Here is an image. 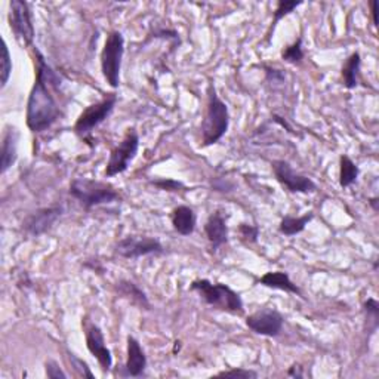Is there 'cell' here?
<instances>
[{"mask_svg":"<svg viewBox=\"0 0 379 379\" xmlns=\"http://www.w3.org/2000/svg\"><path fill=\"white\" fill-rule=\"evenodd\" d=\"M37 55V74L36 82L28 95L27 103V126L32 132H43L51 127L59 117V107L54 95L48 88L49 82H58L52 68L48 65L43 55L36 51Z\"/></svg>","mask_w":379,"mask_h":379,"instance_id":"6da1fadb","label":"cell"},{"mask_svg":"<svg viewBox=\"0 0 379 379\" xmlns=\"http://www.w3.org/2000/svg\"><path fill=\"white\" fill-rule=\"evenodd\" d=\"M230 126V113L228 107L218 96L214 85L207 88V108L206 116L202 122V145L209 147L216 144L221 139Z\"/></svg>","mask_w":379,"mask_h":379,"instance_id":"7a4b0ae2","label":"cell"},{"mask_svg":"<svg viewBox=\"0 0 379 379\" xmlns=\"http://www.w3.org/2000/svg\"><path fill=\"white\" fill-rule=\"evenodd\" d=\"M192 291L197 292L207 305H212L232 314L242 316L245 305L240 295L224 283H212L202 278L192 283Z\"/></svg>","mask_w":379,"mask_h":379,"instance_id":"3957f363","label":"cell"},{"mask_svg":"<svg viewBox=\"0 0 379 379\" xmlns=\"http://www.w3.org/2000/svg\"><path fill=\"white\" fill-rule=\"evenodd\" d=\"M70 194L88 211L99 205L112 203L121 197L112 184L89 178L73 179L70 184Z\"/></svg>","mask_w":379,"mask_h":379,"instance_id":"277c9868","label":"cell"},{"mask_svg":"<svg viewBox=\"0 0 379 379\" xmlns=\"http://www.w3.org/2000/svg\"><path fill=\"white\" fill-rule=\"evenodd\" d=\"M125 54V39L121 32H112L107 36L101 52V72L112 88L121 85V68Z\"/></svg>","mask_w":379,"mask_h":379,"instance_id":"5b68a950","label":"cell"},{"mask_svg":"<svg viewBox=\"0 0 379 379\" xmlns=\"http://www.w3.org/2000/svg\"><path fill=\"white\" fill-rule=\"evenodd\" d=\"M117 104V95L108 94L101 101H98L92 105H89L85 112L79 116L77 122L74 125V131L81 138H86L91 135L96 126L105 122L113 113V110Z\"/></svg>","mask_w":379,"mask_h":379,"instance_id":"8992f818","label":"cell"},{"mask_svg":"<svg viewBox=\"0 0 379 379\" xmlns=\"http://www.w3.org/2000/svg\"><path fill=\"white\" fill-rule=\"evenodd\" d=\"M138 147L139 136L135 129H129L125 138L122 139V143L114 147L112 150V153H110V158L105 167V176L112 178L119 174H123L129 167V163L135 158L138 153Z\"/></svg>","mask_w":379,"mask_h":379,"instance_id":"52a82bcc","label":"cell"},{"mask_svg":"<svg viewBox=\"0 0 379 379\" xmlns=\"http://www.w3.org/2000/svg\"><path fill=\"white\" fill-rule=\"evenodd\" d=\"M9 21L18 41L30 46L34 39V25L30 5L24 0H12L9 3Z\"/></svg>","mask_w":379,"mask_h":379,"instance_id":"ba28073f","label":"cell"},{"mask_svg":"<svg viewBox=\"0 0 379 379\" xmlns=\"http://www.w3.org/2000/svg\"><path fill=\"white\" fill-rule=\"evenodd\" d=\"M116 252L127 259L163 254V246L157 238L147 236H127L116 245Z\"/></svg>","mask_w":379,"mask_h":379,"instance_id":"9c48e42d","label":"cell"},{"mask_svg":"<svg viewBox=\"0 0 379 379\" xmlns=\"http://www.w3.org/2000/svg\"><path fill=\"white\" fill-rule=\"evenodd\" d=\"M276 179L291 193H313L317 190L311 178L294 171V167L285 161H274L272 163Z\"/></svg>","mask_w":379,"mask_h":379,"instance_id":"30bf717a","label":"cell"},{"mask_svg":"<svg viewBox=\"0 0 379 379\" xmlns=\"http://www.w3.org/2000/svg\"><path fill=\"white\" fill-rule=\"evenodd\" d=\"M283 316L273 308H264V310H259L246 318V326L252 332L270 338L278 336L283 329Z\"/></svg>","mask_w":379,"mask_h":379,"instance_id":"8fae6325","label":"cell"},{"mask_svg":"<svg viewBox=\"0 0 379 379\" xmlns=\"http://www.w3.org/2000/svg\"><path fill=\"white\" fill-rule=\"evenodd\" d=\"M86 347L89 353H91L98 360L99 366L103 369V372H108L113 365V357H112V351H110L105 345L103 331L96 325H91L88 327Z\"/></svg>","mask_w":379,"mask_h":379,"instance_id":"7c38bea8","label":"cell"},{"mask_svg":"<svg viewBox=\"0 0 379 379\" xmlns=\"http://www.w3.org/2000/svg\"><path fill=\"white\" fill-rule=\"evenodd\" d=\"M63 215V207L54 206V207H45L37 211L30 216L27 221L24 223V228L27 233L32 236H41L46 233L48 230H51L52 225L58 221Z\"/></svg>","mask_w":379,"mask_h":379,"instance_id":"4fadbf2b","label":"cell"},{"mask_svg":"<svg viewBox=\"0 0 379 379\" xmlns=\"http://www.w3.org/2000/svg\"><path fill=\"white\" fill-rule=\"evenodd\" d=\"M147 367V357L138 339L129 335L127 336V358L125 363V375L138 378L141 376Z\"/></svg>","mask_w":379,"mask_h":379,"instance_id":"5bb4252c","label":"cell"},{"mask_svg":"<svg viewBox=\"0 0 379 379\" xmlns=\"http://www.w3.org/2000/svg\"><path fill=\"white\" fill-rule=\"evenodd\" d=\"M205 233L212 249H218L225 245L228 240V227L225 218L219 212L212 214L206 221Z\"/></svg>","mask_w":379,"mask_h":379,"instance_id":"9a60e30c","label":"cell"},{"mask_svg":"<svg viewBox=\"0 0 379 379\" xmlns=\"http://www.w3.org/2000/svg\"><path fill=\"white\" fill-rule=\"evenodd\" d=\"M18 141L19 131L14 126H8L2 139V174H6L12 165L17 162L18 157Z\"/></svg>","mask_w":379,"mask_h":379,"instance_id":"2e32d148","label":"cell"},{"mask_svg":"<svg viewBox=\"0 0 379 379\" xmlns=\"http://www.w3.org/2000/svg\"><path fill=\"white\" fill-rule=\"evenodd\" d=\"M197 223V216L192 207L178 206L172 212V225L175 232L181 236L193 234Z\"/></svg>","mask_w":379,"mask_h":379,"instance_id":"e0dca14e","label":"cell"},{"mask_svg":"<svg viewBox=\"0 0 379 379\" xmlns=\"http://www.w3.org/2000/svg\"><path fill=\"white\" fill-rule=\"evenodd\" d=\"M259 283L267 286V287L278 289V291L301 295V289H299L291 280V277H289L287 273H285V272H268L261 278H259Z\"/></svg>","mask_w":379,"mask_h":379,"instance_id":"ac0fdd59","label":"cell"},{"mask_svg":"<svg viewBox=\"0 0 379 379\" xmlns=\"http://www.w3.org/2000/svg\"><path fill=\"white\" fill-rule=\"evenodd\" d=\"M119 294H121L123 298H126L129 303L136 305L139 310H150V303L147 295L139 289L135 283L122 280L121 283H117Z\"/></svg>","mask_w":379,"mask_h":379,"instance_id":"d6986e66","label":"cell"},{"mask_svg":"<svg viewBox=\"0 0 379 379\" xmlns=\"http://www.w3.org/2000/svg\"><path fill=\"white\" fill-rule=\"evenodd\" d=\"M362 58L360 54L354 52L345 61L342 67V81L347 89H354L358 83V72H360Z\"/></svg>","mask_w":379,"mask_h":379,"instance_id":"ffe728a7","label":"cell"},{"mask_svg":"<svg viewBox=\"0 0 379 379\" xmlns=\"http://www.w3.org/2000/svg\"><path fill=\"white\" fill-rule=\"evenodd\" d=\"M314 218V215L310 212L304 216H285L280 223V233L292 237L296 236L299 233H303L305 230V227L311 223V219Z\"/></svg>","mask_w":379,"mask_h":379,"instance_id":"44dd1931","label":"cell"},{"mask_svg":"<svg viewBox=\"0 0 379 379\" xmlns=\"http://www.w3.org/2000/svg\"><path fill=\"white\" fill-rule=\"evenodd\" d=\"M358 166L348 156H341L339 158V185L347 188L353 185L358 178Z\"/></svg>","mask_w":379,"mask_h":379,"instance_id":"7402d4cb","label":"cell"},{"mask_svg":"<svg viewBox=\"0 0 379 379\" xmlns=\"http://www.w3.org/2000/svg\"><path fill=\"white\" fill-rule=\"evenodd\" d=\"M282 58L286 63L298 65L301 64L304 59V51H303V37H298V41L294 42L292 45H289L285 48V51L282 52Z\"/></svg>","mask_w":379,"mask_h":379,"instance_id":"603a6c76","label":"cell"},{"mask_svg":"<svg viewBox=\"0 0 379 379\" xmlns=\"http://www.w3.org/2000/svg\"><path fill=\"white\" fill-rule=\"evenodd\" d=\"M12 73V58L5 41H2V67H0V86L5 88Z\"/></svg>","mask_w":379,"mask_h":379,"instance_id":"cb8c5ba5","label":"cell"},{"mask_svg":"<svg viewBox=\"0 0 379 379\" xmlns=\"http://www.w3.org/2000/svg\"><path fill=\"white\" fill-rule=\"evenodd\" d=\"M303 2H292V0H280L277 5V9L274 12V18H273V30L276 27V24L280 21L282 18H285L286 15L291 14L294 9H296L298 6H301Z\"/></svg>","mask_w":379,"mask_h":379,"instance_id":"d4e9b609","label":"cell"},{"mask_svg":"<svg viewBox=\"0 0 379 379\" xmlns=\"http://www.w3.org/2000/svg\"><path fill=\"white\" fill-rule=\"evenodd\" d=\"M68 360L70 363H72V366L74 367V371L77 372L79 376H82V378H89V379H94V373L91 372V369H89L88 363L85 360H82L81 357H77L74 353L72 351H68Z\"/></svg>","mask_w":379,"mask_h":379,"instance_id":"484cf974","label":"cell"},{"mask_svg":"<svg viewBox=\"0 0 379 379\" xmlns=\"http://www.w3.org/2000/svg\"><path fill=\"white\" fill-rule=\"evenodd\" d=\"M238 233H240L243 240L249 243H255L259 236V228L251 224H240V227H238Z\"/></svg>","mask_w":379,"mask_h":379,"instance_id":"4316f807","label":"cell"},{"mask_svg":"<svg viewBox=\"0 0 379 379\" xmlns=\"http://www.w3.org/2000/svg\"><path fill=\"white\" fill-rule=\"evenodd\" d=\"M218 376L221 378H242V379H255L258 378V373L251 369H233V371H224L219 372Z\"/></svg>","mask_w":379,"mask_h":379,"instance_id":"83f0119b","label":"cell"},{"mask_svg":"<svg viewBox=\"0 0 379 379\" xmlns=\"http://www.w3.org/2000/svg\"><path fill=\"white\" fill-rule=\"evenodd\" d=\"M363 307H365V311H366L367 317L371 318L372 323H373V327L376 329L378 327V318H379V303L373 298H369Z\"/></svg>","mask_w":379,"mask_h":379,"instance_id":"f1b7e54d","label":"cell"},{"mask_svg":"<svg viewBox=\"0 0 379 379\" xmlns=\"http://www.w3.org/2000/svg\"><path fill=\"white\" fill-rule=\"evenodd\" d=\"M45 367H46V376L48 378H51V379H65L67 378V373L63 371L61 367H59V365L55 360L46 362Z\"/></svg>","mask_w":379,"mask_h":379,"instance_id":"f546056e","label":"cell"},{"mask_svg":"<svg viewBox=\"0 0 379 379\" xmlns=\"http://www.w3.org/2000/svg\"><path fill=\"white\" fill-rule=\"evenodd\" d=\"M153 185L165 192H178L179 188H184V185L175 179H158V181H153Z\"/></svg>","mask_w":379,"mask_h":379,"instance_id":"4dcf8cb0","label":"cell"},{"mask_svg":"<svg viewBox=\"0 0 379 379\" xmlns=\"http://www.w3.org/2000/svg\"><path fill=\"white\" fill-rule=\"evenodd\" d=\"M265 72H267V79H270V81H273V82H282L285 79L280 70H273V68L265 67Z\"/></svg>","mask_w":379,"mask_h":379,"instance_id":"1f68e13d","label":"cell"},{"mask_svg":"<svg viewBox=\"0 0 379 379\" xmlns=\"http://www.w3.org/2000/svg\"><path fill=\"white\" fill-rule=\"evenodd\" d=\"M287 375L292 376V378H303L304 376V373L301 371V367H299V365H294L291 369H289Z\"/></svg>","mask_w":379,"mask_h":379,"instance_id":"d6a6232c","label":"cell"},{"mask_svg":"<svg viewBox=\"0 0 379 379\" xmlns=\"http://www.w3.org/2000/svg\"><path fill=\"white\" fill-rule=\"evenodd\" d=\"M371 9H372V18H373V25H378V18H376V2H371Z\"/></svg>","mask_w":379,"mask_h":379,"instance_id":"836d02e7","label":"cell"}]
</instances>
